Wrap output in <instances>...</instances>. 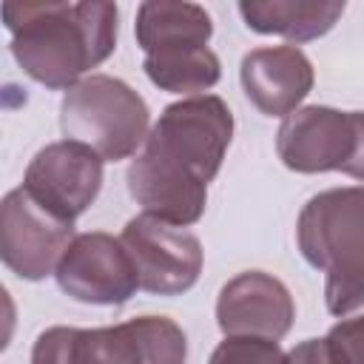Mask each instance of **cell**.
<instances>
[{"label": "cell", "instance_id": "6da1fadb", "mask_svg": "<svg viewBox=\"0 0 364 364\" xmlns=\"http://www.w3.org/2000/svg\"><path fill=\"white\" fill-rule=\"evenodd\" d=\"M17 65L46 88H71L117 48L114 3H3Z\"/></svg>", "mask_w": 364, "mask_h": 364}, {"label": "cell", "instance_id": "7a4b0ae2", "mask_svg": "<svg viewBox=\"0 0 364 364\" xmlns=\"http://www.w3.org/2000/svg\"><path fill=\"white\" fill-rule=\"evenodd\" d=\"M299 250L327 273L324 301L333 316L364 307V185L316 193L296 222Z\"/></svg>", "mask_w": 364, "mask_h": 364}, {"label": "cell", "instance_id": "3957f363", "mask_svg": "<svg viewBox=\"0 0 364 364\" xmlns=\"http://www.w3.org/2000/svg\"><path fill=\"white\" fill-rule=\"evenodd\" d=\"M188 341L168 316H136L114 327H48L31 364H185Z\"/></svg>", "mask_w": 364, "mask_h": 364}, {"label": "cell", "instance_id": "277c9868", "mask_svg": "<svg viewBox=\"0 0 364 364\" xmlns=\"http://www.w3.org/2000/svg\"><path fill=\"white\" fill-rule=\"evenodd\" d=\"M151 111L122 80L108 74L82 77L63 94L60 128L65 139L91 148L102 162H117L148 139Z\"/></svg>", "mask_w": 364, "mask_h": 364}, {"label": "cell", "instance_id": "5b68a950", "mask_svg": "<svg viewBox=\"0 0 364 364\" xmlns=\"http://www.w3.org/2000/svg\"><path fill=\"white\" fill-rule=\"evenodd\" d=\"M233 136V114L216 94L171 102L145 139V151L193 173L205 185L222 168Z\"/></svg>", "mask_w": 364, "mask_h": 364}, {"label": "cell", "instance_id": "8992f818", "mask_svg": "<svg viewBox=\"0 0 364 364\" xmlns=\"http://www.w3.org/2000/svg\"><path fill=\"white\" fill-rule=\"evenodd\" d=\"M74 242V222L54 216L23 185L9 191L0 205V259L26 282L57 273V264Z\"/></svg>", "mask_w": 364, "mask_h": 364}, {"label": "cell", "instance_id": "52a82bcc", "mask_svg": "<svg viewBox=\"0 0 364 364\" xmlns=\"http://www.w3.org/2000/svg\"><path fill=\"white\" fill-rule=\"evenodd\" d=\"M119 239L134 262L139 290L154 296H179L196 284L205 253L202 242L191 230L139 213L128 219Z\"/></svg>", "mask_w": 364, "mask_h": 364}, {"label": "cell", "instance_id": "ba28073f", "mask_svg": "<svg viewBox=\"0 0 364 364\" xmlns=\"http://www.w3.org/2000/svg\"><path fill=\"white\" fill-rule=\"evenodd\" d=\"M54 276L60 290L82 304L114 307L125 304L139 290V279L122 239L102 230L74 236Z\"/></svg>", "mask_w": 364, "mask_h": 364}, {"label": "cell", "instance_id": "9c48e42d", "mask_svg": "<svg viewBox=\"0 0 364 364\" xmlns=\"http://www.w3.org/2000/svg\"><path fill=\"white\" fill-rule=\"evenodd\" d=\"M23 188L54 216L74 222L102 188V156L71 139L51 142L28 162Z\"/></svg>", "mask_w": 364, "mask_h": 364}, {"label": "cell", "instance_id": "30bf717a", "mask_svg": "<svg viewBox=\"0 0 364 364\" xmlns=\"http://www.w3.org/2000/svg\"><path fill=\"white\" fill-rule=\"evenodd\" d=\"M355 148L353 111L304 105L282 119L276 134L279 159L296 173L341 171Z\"/></svg>", "mask_w": 364, "mask_h": 364}, {"label": "cell", "instance_id": "8fae6325", "mask_svg": "<svg viewBox=\"0 0 364 364\" xmlns=\"http://www.w3.org/2000/svg\"><path fill=\"white\" fill-rule=\"evenodd\" d=\"M296 304L290 290L270 273L245 270L233 276L216 299V324L225 336L279 341L290 333Z\"/></svg>", "mask_w": 364, "mask_h": 364}, {"label": "cell", "instance_id": "7c38bea8", "mask_svg": "<svg viewBox=\"0 0 364 364\" xmlns=\"http://www.w3.org/2000/svg\"><path fill=\"white\" fill-rule=\"evenodd\" d=\"M242 88L267 117H290L313 88V65L299 46L253 48L242 57Z\"/></svg>", "mask_w": 364, "mask_h": 364}, {"label": "cell", "instance_id": "4fadbf2b", "mask_svg": "<svg viewBox=\"0 0 364 364\" xmlns=\"http://www.w3.org/2000/svg\"><path fill=\"white\" fill-rule=\"evenodd\" d=\"M128 193L142 208V213L162 222L188 228L202 219L208 202V185L193 173L142 151L128 165Z\"/></svg>", "mask_w": 364, "mask_h": 364}, {"label": "cell", "instance_id": "5bb4252c", "mask_svg": "<svg viewBox=\"0 0 364 364\" xmlns=\"http://www.w3.org/2000/svg\"><path fill=\"white\" fill-rule=\"evenodd\" d=\"M134 28L145 57L182 51V48H205L213 34L210 14L199 3H165V0L142 3L136 9Z\"/></svg>", "mask_w": 364, "mask_h": 364}, {"label": "cell", "instance_id": "9a60e30c", "mask_svg": "<svg viewBox=\"0 0 364 364\" xmlns=\"http://www.w3.org/2000/svg\"><path fill=\"white\" fill-rule=\"evenodd\" d=\"M239 14L247 28L259 34H276L296 43L327 34L344 14V3H310V0H245Z\"/></svg>", "mask_w": 364, "mask_h": 364}, {"label": "cell", "instance_id": "2e32d148", "mask_svg": "<svg viewBox=\"0 0 364 364\" xmlns=\"http://www.w3.org/2000/svg\"><path fill=\"white\" fill-rule=\"evenodd\" d=\"M148 80L171 94H188L199 97L202 91L213 88L222 77L219 57L205 46V48H182V51H168V54H151L142 63Z\"/></svg>", "mask_w": 364, "mask_h": 364}, {"label": "cell", "instance_id": "e0dca14e", "mask_svg": "<svg viewBox=\"0 0 364 364\" xmlns=\"http://www.w3.org/2000/svg\"><path fill=\"white\" fill-rule=\"evenodd\" d=\"M208 364H290L287 353L279 341L270 338H250V336H225L216 344Z\"/></svg>", "mask_w": 364, "mask_h": 364}, {"label": "cell", "instance_id": "ac0fdd59", "mask_svg": "<svg viewBox=\"0 0 364 364\" xmlns=\"http://www.w3.org/2000/svg\"><path fill=\"white\" fill-rule=\"evenodd\" d=\"M324 341L336 364H364V316L341 318L330 327Z\"/></svg>", "mask_w": 364, "mask_h": 364}, {"label": "cell", "instance_id": "d6986e66", "mask_svg": "<svg viewBox=\"0 0 364 364\" xmlns=\"http://www.w3.org/2000/svg\"><path fill=\"white\" fill-rule=\"evenodd\" d=\"M287 361L290 364H336L330 347L324 338H307L301 344H296L290 353H287Z\"/></svg>", "mask_w": 364, "mask_h": 364}, {"label": "cell", "instance_id": "ffe728a7", "mask_svg": "<svg viewBox=\"0 0 364 364\" xmlns=\"http://www.w3.org/2000/svg\"><path fill=\"white\" fill-rule=\"evenodd\" d=\"M353 128H355V148L350 162L341 168V173L364 182V111H353Z\"/></svg>", "mask_w": 364, "mask_h": 364}]
</instances>
